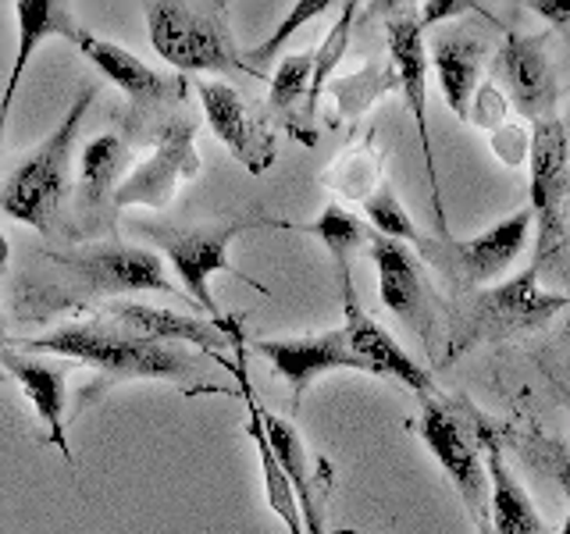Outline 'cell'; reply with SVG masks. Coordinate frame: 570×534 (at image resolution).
Here are the masks:
<instances>
[{"instance_id": "obj_1", "label": "cell", "mask_w": 570, "mask_h": 534, "mask_svg": "<svg viewBox=\"0 0 570 534\" xmlns=\"http://www.w3.org/2000/svg\"><path fill=\"white\" fill-rule=\"evenodd\" d=\"M36 260H43L50 271L32 285H18L14 310L26 320H47L50 314L86 303L111 299L125 293H165L175 296L178 285L168 278L165 260L154 249L107 243L86 249H40Z\"/></svg>"}, {"instance_id": "obj_2", "label": "cell", "mask_w": 570, "mask_h": 534, "mask_svg": "<svg viewBox=\"0 0 570 534\" xmlns=\"http://www.w3.org/2000/svg\"><path fill=\"white\" fill-rule=\"evenodd\" d=\"M22 353H50V356H68V364H86L97 367L107 378H147V382H193L196 370L189 356L171 346L157 343V338L136 335L132 328L118 325L115 317H94V320H71V325H58L53 332L40 338H26L18 343Z\"/></svg>"}, {"instance_id": "obj_3", "label": "cell", "mask_w": 570, "mask_h": 534, "mask_svg": "<svg viewBox=\"0 0 570 534\" xmlns=\"http://www.w3.org/2000/svg\"><path fill=\"white\" fill-rule=\"evenodd\" d=\"M570 307V296L549 293L539 281V267L495 281L489 289H478L468 303L453 310L450 328H445V364L460 360L471 346L481 343H510L542 332L557 314Z\"/></svg>"}, {"instance_id": "obj_4", "label": "cell", "mask_w": 570, "mask_h": 534, "mask_svg": "<svg viewBox=\"0 0 570 534\" xmlns=\"http://www.w3.org/2000/svg\"><path fill=\"white\" fill-rule=\"evenodd\" d=\"M94 97H97V86L86 82L65 111V118L58 121V129L14 165L8 182L0 186V210H4L8 218L32 225L36 231H43V236L53 231V221H58V214L65 207V192H68L71 150H76V139L86 121V111L94 107Z\"/></svg>"}, {"instance_id": "obj_5", "label": "cell", "mask_w": 570, "mask_h": 534, "mask_svg": "<svg viewBox=\"0 0 570 534\" xmlns=\"http://www.w3.org/2000/svg\"><path fill=\"white\" fill-rule=\"evenodd\" d=\"M492 421L468 399H432L428 396L417 417V435L450 474L453 488L463 498V510L478 524V534H489V471H485V438Z\"/></svg>"}, {"instance_id": "obj_6", "label": "cell", "mask_w": 570, "mask_h": 534, "mask_svg": "<svg viewBox=\"0 0 570 534\" xmlns=\"http://www.w3.org/2000/svg\"><path fill=\"white\" fill-rule=\"evenodd\" d=\"M225 4H178V0H154L142 4L154 50L178 71H254L246 68L243 50L228 29Z\"/></svg>"}, {"instance_id": "obj_7", "label": "cell", "mask_w": 570, "mask_h": 534, "mask_svg": "<svg viewBox=\"0 0 570 534\" xmlns=\"http://www.w3.org/2000/svg\"><path fill=\"white\" fill-rule=\"evenodd\" d=\"M249 228H289V221L278 218H232V221H210V225H193V228H168V225H142V231L165 249V257L171 264V271L178 275V285L189 296L193 307L207 310V317L218 328H228L225 317L218 310V303L210 296V278L214 275H239L243 281H249L243 271H236V264L228 257V246L236 236ZM254 289L264 293V285L249 281Z\"/></svg>"}, {"instance_id": "obj_8", "label": "cell", "mask_w": 570, "mask_h": 534, "mask_svg": "<svg viewBox=\"0 0 570 534\" xmlns=\"http://www.w3.org/2000/svg\"><path fill=\"white\" fill-rule=\"evenodd\" d=\"M531 218H534V267L563 249V214L570 200V142L560 118L531 129Z\"/></svg>"}, {"instance_id": "obj_9", "label": "cell", "mask_w": 570, "mask_h": 534, "mask_svg": "<svg viewBox=\"0 0 570 534\" xmlns=\"http://www.w3.org/2000/svg\"><path fill=\"white\" fill-rule=\"evenodd\" d=\"M196 118L171 115L160 118L154 129V150L142 165L121 178L115 192V207H168L171 196L186 178L200 175V157H196Z\"/></svg>"}, {"instance_id": "obj_10", "label": "cell", "mask_w": 570, "mask_h": 534, "mask_svg": "<svg viewBox=\"0 0 570 534\" xmlns=\"http://www.w3.org/2000/svg\"><path fill=\"white\" fill-rule=\"evenodd\" d=\"M367 257L374 260V271H379L382 303L421 338V346L428 353H435L439 307H435L432 289H428V281H424L421 260L410 254L403 243L382 239V236H374V231L367 239Z\"/></svg>"}, {"instance_id": "obj_11", "label": "cell", "mask_w": 570, "mask_h": 534, "mask_svg": "<svg viewBox=\"0 0 570 534\" xmlns=\"http://www.w3.org/2000/svg\"><path fill=\"white\" fill-rule=\"evenodd\" d=\"M389 61H392V71H396V86L410 107V115L417 121L424 171H428V186H432V210H435L442 239L450 243L445 207L439 192V171H435V147H432V132H428V47H424V29L414 14H396L389 22Z\"/></svg>"}, {"instance_id": "obj_12", "label": "cell", "mask_w": 570, "mask_h": 534, "mask_svg": "<svg viewBox=\"0 0 570 534\" xmlns=\"http://www.w3.org/2000/svg\"><path fill=\"white\" fill-rule=\"evenodd\" d=\"M495 76L507 86L513 107L534 125L552 118V107L560 97L557 71L549 58L546 32H507L503 47L495 53Z\"/></svg>"}, {"instance_id": "obj_13", "label": "cell", "mask_w": 570, "mask_h": 534, "mask_svg": "<svg viewBox=\"0 0 570 534\" xmlns=\"http://www.w3.org/2000/svg\"><path fill=\"white\" fill-rule=\"evenodd\" d=\"M338 289H343V314H346L343 332L350 338L353 356L364 364V374H379V378H389V382H396L410 392L428 396V392L435 388L432 374H428L414 356H410L396 338H392L379 320L361 307L350 271H338Z\"/></svg>"}, {"instance_id": "obj_14", "label": "cell", "mask_w": 570, "mask_h": 534, "mask_svg": "<svg viewBox=\"0 0 570 534\" xmlns=\"http://www.w3.org/2000/svg\"><path fill=\"white\" fill-rule=\"evenodd\" d=\"M193 86H196V97L204 103L210 132L225 142L232 157H236L249 175H264L272 168L275 165V136L261 118H254V111L243 103L236 89L225 82H214V79H196Z\"/></svg>"}, {"instance_id": "obj_15", "label": "cell", "mask_w": 570, "mask_h": 534, "mask_svg": "<svg viewBox=\"0 0 570 534\" xmlns=\"http://www.w3.org/2000/svg\"><path fill=\"white\" fill-rule=\"evenodd\" d=\"M531 225H534L531 207L513 210L510 218H503L485 231H478L471 239L445 243V264H450V271L463 285H471V289H489V285L503 278L513 267V260L524 254V246L531 239Z\"/></svg>"}, {"instance_id": "obj_16", "label": "cell", "mask_w": 570, "mask_h": 534, "mask_svg": "<svg viewBox=\"0 0 570 534\" xmlns=\"http://www.w3.org/2000/svg\"><path fill=\"white\" fill-rule=\"evenodd\" d=\"M254 349L282 374L285 385L293 388V403L303 399V392H307L321 374L364 370V364L353 356L343 328L307 335V338H261Z\"/></svg>"}, {"instance_id": "obj_17", "label": "cell", "mask_w": 570, "mask_h": 534, "mask_svg": "<svg viewBox=\"0 0 570 534\" xmlns=\"http://www.w3.org/2000/svg\"><path fill=\"white\" fill-rule=\"evenodd\" d=\"M0 367H4L14 385L22 388V396L32 403L36 417L47 424V442L58 453H65V463L76 471V456H71L68 445V424H65V406H68V370L71 364L65 360H43V356H32L22 349H4L0 356Z\"/></svg>"}, {"instance_id": "obj_18", "label": "cell", "mask_w": 570, "mask_h": 534, "mask_svg": "<svg viewBox=\"0 0 570 534\" xmlns=\"http://www.w3.org/2000/svg\"><path fill=\"white\" fill-rule=\"evenodd\" d=\"M489 43L471 32H439L428 47V68L435 71L439 89L460 121H471V100L485 76Z\"/></svg>"}, {"instance_id": "obj_19", "label": "cell", "mask_w": 570, "mask_h": 534, "mask_svg": "<svg viewBox=\"0 0 570 534\" xmlns=\"http://www.w3.org/2000/svg\"><path fill=\"white\" fill-rule=\"evenodd\" d=\"M76 43L86 58L94 61L100 76L107 82H115L121 93H129L136 103H171V100H183L186 93V82L178 76H160V71L142 65L136 53H129L111 40H100V36L82 29Z\"/></svg>"}, {"instance_id": "obj_20", "label": "cell", "mask_w": 570, "mask_h": 534, "mask_svg": "<svg viewBox=\"0 0 570 534\" xmlns=\"http://www.w3.org/2000/svg\"><path fill=\"white\" fill-rule=\"evenodd\" d=\"M14 14H18V53H14L11 76L4 86V97H0V125H8L11 103L18 97V89H22L26 68L32 61L36 47H40L47 36L79 40V32H82V26L76 22V8L65 4V0H18Z\"/></svg>"}, {"instance_id": "obj_21", "label": "cell", "mask_w": 570, "mask_h": 534, "mask_svg": "<svg viewBox=\"0 0 570 534\" xmlns=\"http://www.w3.org/2000/svg\"><path fill=\"white\" fill-rule=\"evenodd\" d=\"M264 435H267V442H272L285 477L293 481L299 516H303V531L325 534V474H321L325 471V463H321V471H314L311 456H307V445H303L296 427L289 421L267 414V409H264Z\"/></svg>"}, {"instance_id": "obj_22", "label": "cell", "mask_w": 570, "mask_h": 534, "mask_svg": "<svg viewBox=\"0 0 570 534\" xmlns=\"http://www.w3.org/2000/svg\"><path fill=\"white\" fill-rule=\"evenodd\" d=\"M107 317H115L118 325L132 328L136 335H147V338H157V343H171V346H196L204 353H222L232 335L228 328H218L214 320H204V317H186L178 310H165V307H147V303H118L111 299L107 303Z\"/></svg>"}, {"instance_id": "obj_23", "label": "cell", "mask_w": 570, "mask_h": 534, "mask_svg": "<svg viewBox=\"0 0 570 534\" xmlns=\"http://www.w3.org/2000/svg\"><path fill=\"white\" fill-rule=\"evenodd\" d=\"M232 343H236V374H239V388H243V399H246V435L254 438L257 445V459H261V477H264V498H267V510H272L278 521L285 524V531L289 534H307L303 531V516H299V503H296V492H293V481L285 477L282 463L272 449V442H267L264 435V406L257 403L254 396V385H249L246 378V364H243V338L239 332L232 335Z\"/></svg>"}, {"instance_id": "obj_24", "label": "cell", "mask_w": 570, "mask_h": 534, "mask_svg": "<svg viewBox=\"0 0 570 534\" xmlns=\"http://www.w3.org/2000/svg\"><path fill=\"white\" fill-rule=\"evenodd\" d=\"M485 471H489V492H492L489 498L492 531L495 534H549L539 510L531 506L524 485L507 467L499 427H492V435L485 438Z\"/></svg>"}, {"instance_id": "obj_25", "label": "cell", "mask_w": 570, "mask_h": 534, "mask_svg": "<svg viewBox=\"0 0 570 534\" xmlns=\"http://www.w3.org/2000/svg\"><path fill=\"white\" fill-rule=\"evenodd\" d=\"M132 165L129 142L115 132H104L86 142L79 160V200L82 207H100L107 196L118 192L121 171Z\"/></svg>"}, {"instance_id": "obj_26", "label": "cell", "mask_w": 570, "mask_h": 534, "mask_svg": "<svg viewBox=\"0 0 570 534\" xmlns=\"http://www.w3.org/2000/svg\"><path fill=\"white\" fill-rule=\"evenodd\" d=\"M311 76H314V53H289V58H282V65L275 68L272 76V111L285 121V129H289L296 139H303L307 147L314 142L307 139V129H303V103H307V93H311Z\"/></svg>"}, {"instance_id": "obj_27", "label": "cell", "mask_w": 570, "mask_h": 534, "mask_svg": "<svg viewBox=\"0 0 570 534\" xmlns=\"http://www.w3.org/2000/svg\"><path fill=\"white\" fill-rule=\"evenodd\" d=\"M289 228L303 231V236H314L332 254L338 271H350V257L361 246H367V239H371V231L364 228V221L356 218V214H350L346 207H338V204H328L325 210L317 214V221H311V225H293L289 221Z\"/></svg>"}, {"instance_id": "obj_28", "label": "cell", "mask_w": 570, "mask_h": 534, "mask_svg": "<svg viewBox=\"0 0 570 534\" xmlns=\"http://www.w3.org/2000/svg\"><path fill=\"white\" fill-rule=\"evenodd\" d=\"M356 4H343V14L335 18V26L328 29V36L321 40V47L314 50V76H311V93H307V103H303V129H307V139L317 142V132H314V115H317V103H321V93H325V86L332 79V71L338 68V61L346 58V47H350V32H353V18H356Z\"/></svg>"}, {"instance_id": "obj_29", "label": "cell", "mask_w": 570, "mask_h": 534, "mask_svg": "<svg viewBox=\"0 0 570 534\" xmlns=\"http://www.w3.org/2000/svg\"><path fill=\"white\" fill-rule=\"evenodd\" d=\"M499 438H510V445L517 453L557 481L560 492L570 503V449L560 438L539 432V427H507V432H499Z\"/></svg>"}, {"instance_id": "obj_30", "label": "cell", "mask_w": 570, "mask_h": 534, "mask_svg": "<svg viewBox=\"0 0 570 534\" xmlns=\"http://www.w3.org/2000/svg\"><path fill=\"white\" fill-rule=\"evenodd\" d=\"M364 207V218L371 225L374 236H382V239H392V243H414L417 249L428 246V239L421 236V228L414 225V218L406 214V207L400 204V196L396 189H392L385 178H382V186L374 189L367 200L361 204Z\"/></svg>"}, {"instance_id": "obj_31", "label": "cell", "mask_w": 570, "mask_h": 534, "mask_svg": "<svg viewBox=\"0 0 570 534\" xmlns=\"http://www.w3.org/2000/svg\"><path fill=\"white\" fill-rule=\"evenodd\" d=\"M328 8H332L328 0H299V4H293V8H289V14H285V22H282L272 36H267V40H264L261 47H254V50H246V53H243V58H246V68L254 71V79H261V76H264L261 68L275 58V53L285 47V40H289V36H293L299 26H307L311 18L325 14Z\"/></svg>"}, {"instance_id": "obj_32", "label": "cell", "mask_w": 570, "mask_h": 534, "mask_svg": "<svg viewBox=\"0 0 570 534\" xmlns=\"http://www.w3.org/2000/svg\"><path fill=\"white\" fill-rule=\"evenodd\" d=\"M328 182H335L338 192H346L350 200H367V196L382 186V168L379 157L361 150V154H343V160L328 171Z\"/></svg>"}, {"instance_id": "obj_33", "label": "cell", "mask_w": 570, "mask_h": 534, "mask_svg": "<svg viewBox=\"0 0 570 534\" xmlns=\"http://www.w3.org/2000/svg\"><path fill=\"white\" fill-rule=\"evenodd\" d=\"M503 115H507V100L499 97L495 86H481L474 100H471V121L478 125V129H489L495 132L499 125H503Z\"/></svg>"}, {"instance_id": "obj_34", "label": "cell", "mask_w": 570, "mask_h": 534, "mask_svg": "<svg viewBox=\"0 0 570 534\" xmlns=\"http://www.w3.org/2000/svg\"><path fill=\"white\" fill-rule=\"evenodd\" d=\"M492 147H495L499 160H507L510 168H517L531 150V136L521 129V125H499L492 132Z\"/></svg>"}, {"instance_id": "obj_35", "label": "cell", "mask_w": 570, "mask_h": 534, "mask_svg": "<svg viewBox=\"0 0 570 534\" xmlns=\"http://www.w3.org/2000/svg\"><path fill=\"white\" fill-rule=\"evenodd\" d=\"M456 11H474V4H468V0H428V4L421 8V14H417V22L428 32L432 26H439L442 18H453Z\"/></svg>"}, {"instance_id": "obj_36", "label": "cell", "mask_w": 570, "mask_h": 534, "mask_svg": "<svg viewBox=\"0 0 570 534\" xmlns=\"http://www.w3.org/2000/svg\"><path fill=\"white\" fill-rule=\"evenodd\" d=\"M531 11H539L549 22H570V0H534Z\"/></svg>"}, {"instance_id": "obj_37", "label": "cell", "mask_w": 570, "mask_h": 534, "mask_svg": "<svg viewBox=\"0 0 570 534\" xmlns=\"http://www.w3.org/2000/svg\"><path fill=\"white\" fill-rule=\"evenodd\" d=\"M8 257H11V249H8V239H4V231H0V271H4Z\"/></svg>"}, {"instance_id": "obj_38", "label": "cell", "mask_w": 570, "mask_h": 534, "mask_svg": "<svg viewBox=\"0 0 570 534\" xmlns=\"http://www.w3.org/2000/svg\"><path fill=\"white\" fill-rule=\"evenodd\" d=\"M563 249H570V200H567V214H563Z\"/></svg>"}, {"instance_id": "obj_39", "label": "cell", "mask_w": 570, "mask_h": 534, "mask_svg": "<svg viewBox=\"0 0 570 534\" xmlns=\"http://www.w3.org/2000/svg\"><path fill=\"white\" fill-rule=\"evenodd\" d=\"M4 346H8V332H4V314H0V356H4Z\"/></svg>"}, {"instance_id": "obj_40", "label": "cell", "mask_w": 570, "mask_h": 534, "mask_svg": "<svg viewBox=\"0 0 570 534\" xmlns=\"http://www.w3.org/2000/svg\"><path fill=\"white\" fill-rule=\"evenodd\" d=\"M557 396H560V399H563V403L570 406V388H560V385H557Z\"/></svg>"}, {"instance_id": "obj_41", "label": "cell", "mask_w": 570, "mask_h": 534, "mask_svg": "<svg viewBox=\"0 0 570 534\" xmlns=\"http://www.w3.org/2000/svg\"><path fill=\"white\" fill-rule=\"evenodd\" d=\"M563 129H567V142H570V107H567V118H563Z\"/></svg>"}, {"instance_id": "obj_42", "label": "cell", "mask_w": 570, "mask_h": 534, "mask_svg": "<svg viewBox=\"0 0 570 534\" xmlns=\"http://www.w3.org/2000/svg\"><path fill=\"white\" fill-rule=\"evenodd\" d=\"M560 534H570V516H567V521H563V527H560Z\"/></svg>"}, {"instance_id": "obj_43", "label": "cell", "mask_w": 570, "mask_h": 534, "mask_svg": "<svg viewBox=\"0 0 570 534\" xmlns=\"http://www.w3.org/2000/svg\"><path fill=\"white\" fill-rule=\"evenodd\" d=\"M0 129H4V125H0Z\"/></svg>"}]
</instances>
